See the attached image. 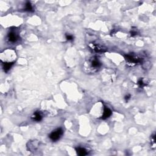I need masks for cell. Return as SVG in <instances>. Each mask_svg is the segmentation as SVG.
Here are the masks:
<instances>
[{
    "label": "cell",
    "instance_id": "6da1fadb",
    "mask_svg": "<svg viewBox=\"0 0 156 156\" xmlns=\"http://www.w3.org/2000/svg\"><path fill=\"white\" fill-rule=\"evenodd\" d=\"M124 58H125L126 62L128 63V64L131 65L139 64V63H142L143 61L142 58L136 57L134 55L132 54H126L124 56Z\"/></svg>",
    "mask_w": 156,
    "mask_h": 156
},
{
    "label": "cell",
    "instance_id": "7a4b0ae2",
    "mask_svg": "<svg viewBox=\"0 0 156 156\" xmlns=\"http://www.w3.org/2000/svg\"><path fill=\"white\" fill-rule=\"evenodd\" d=\"M63 134V130L61 127H59L55 130H53L52 132L50 133L49 137L51 140L53 142H57L59 139L61 138V137Z\"/></svg>",
    "mask_w": 156,
    "mask_h": 156
},
{
    "label": "cell",
    "instance_id": "3957f363",
    "mask_svg": "<svg viewBox=\"0 0 156 156\" xmlns=\"http://www.w3.org/2000/svg\"><path fill=\"white\" fill-rule=\"evenodd\" d=\"M90 47L93 51L96 52V53H102V52H105L107 51V49L105 47H102L100 44L95 43H92L90 44Z\"/></svg>",
    "mask_w": 156,
    "mask_h": 156
},
{
    "label": "cell",
    "instance_id": "277c9868",
    "mask_svg": "<svg viewBox=\"0 0 156 156\" xmlns=\"http://www.w3.org/2000/svg\"><path fill=\"white\" fill-rule=\"evenodd\" d=\"M7 38L10 42L15 43L18 40L19 36L17 34V32L14 31H11L7 35Z\"/></svg>",
    "mask_w": 156,
    "mask_h": 156
},
{
    "label": "cell",
    "instance_id": "5b68a950",
    "mask_svg": "<svg viewBox=\"0 0 156 156\" xmlns=\"http://www.w3.org/2000/svg\"><path fill=\"white\" fill-rule=\"evenodd\" d=\"M112 114V112L109 108L107 107L104 106V112L102 114V116L101 117L102 120H106L107 118H109Z\"/></svg>",
    "mask_w": 156,
    "mask_h": 156
},
{
    "label": "cell",
    "instance_id": "8992f818",
    "mask_svg": "<svg viewBox=\"0 0 156 156\" xmlns=\"http://www.w3.org/2000/svg\"><path fill=\"white\" fill-rule=\"evenodd\" d=\"M31 118L35 121H40L43 118V115L39 111H36L34 113L33 115L31 117Z\"/></svg>",
    "mask_w": 156,
    "mask_h": 156
},
{
    "label": "cell",
    "instance_id": "52a82bcc",
    "mask_svg": "<svg viewBox=\"0 0 156 156\" xmlns=\"http://www.w3.org/2000/svg\"><path fill=\"white\" fill-rule=\"evenodd\" d=\"M76 151L78 155L80 156H84L88 154L87 150L84 148H82V147H77L75 148Z\"/></svg>",
    "mask_w": 156,
    "mask_h": 156
},
{
    "label": "cell",
    "instance_id": "ba28073f",
    "mask_svg": "<svg viewBox=\"0 0 156 156\" xmlns=\"http://www.w3.org/2000/svg\"><path fill=\"white\" fill-rule=\"evenodd\" d=\"M91 65L92 67L94 68H98L100 67L101 65V63L100 61L97 58H95V59H93L91 62Z\"/></svg>",
    "mask_w": 156,
    "mask_h": 156
},
{
    "label": "cell",
    "instance_id": "9c48e42d",
    "mask_svg": "<svg viewBox=\"0 0 156 156\" xmlns=\"http://www.w3.org/2000/svg\"><path fill=\"white\" fill-rule=\"evenodd\" d=\"M14 64V62H5L3 65V68L5 72H7Z\"/></svg>",
    "mask_w": 156,
    "mask_h": 156
},
{
    "label": "cell",
    "instance_id": "30bf717a",
    "mask_svg": "<svg viewBox=\"0 0 156 156\" xmlns=\"http://www.w3.org/2000/svg\"><path fill=\"white\" fill-rule=\"evenodd\" d=\"M25 10L26 11L28 12H33V7H32V5L31 4V3L29 1H27L26 3V4H25Z\"/></svg>",
    "mask_w": 156,
    "mask_h": 156
},
{
    "label": "cell",
    "instance_id": "8fae6325",
    "mask_svg": "<svg viewBox=\"0 0 156 156\" xmlns=\"http://www.w3.org/2000/svg\"><path fill=\"white\" fill-rule=\"evenodd\" d=\"M137 84L140 87H143L146 85V84H145V83L144 82L143 79L142 78L140 79L139 80V81H138Z\"/></svg>",
    "mask_w": 156,
    "mask_h": 156
},
{
    "label": "cell",
    "instance_id": "7c38bea8",
    "mask_svg": "<svg viewBox=\"0 0 156 156\" xmlns=\"http://www.w3.org/2000/svg\"><path fill=\"white\" fill-rule=\"evenodd\" d=\"M65 37H66V39L67 41H73L74 40V37L69 34H65Z\"/></svg>",
    "mask_w": 156,
    "mask_h": 156
},
{
    "label": "cell",
    "instance_id": "4fadbf2b",
    "mask_svg": "<svg viewBox=\"0 0 156 156\" xmlns=\"http://www.w3.org/2000/svg\"><path fill=\"white\" fill-rule=\"evenodd\" d=\"M130 98H131V95H130V94H127L124 96V99H125V101L126 102H127L129 99H130Z\"/></svg>",
    "mask_w": 156,
    "mask_h": 156
},
{
    "label": "cell",
    "instance_id": "5bb4252c",
    "mask_svg": "<svg viewBox=\"0 0 156 156\" xmlns=\"http://www.w3.org/2000/svg\"><path fill=\"white\" fill-rule=\"evenodd\" d=\"M151 142H152V144H155V133H154L153 136H152V137H151Z\"/></svg>",
    "mask_w": 156,
    "mask_h": 156
},
{
    "label": "cell",
    "instance_id": "9a60e30c",
    "mask_svg": "<svg viewBox=\"0 0 156 156\" xmlns=\"http://www.w3.org/2000/svg\"><path fill=\"white\" fill-rule=\"evenodd\" d=\"M137 35V32L136 31H130V35H131L132 37H133L135 36V35Z\"/></svg>",
    "mask_w": 156,
    "mask_h": 156
}]
</instances>
